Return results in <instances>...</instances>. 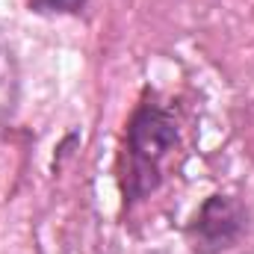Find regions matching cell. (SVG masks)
<instances>
[{
	"instance_id": "cell-1",
	"label": "cell",
	"mask_w": 254,
	"mask_h": 254,
	"mask_svg": "<svg viewBox=\"0 0 254 254\" xmlns=\"http://www.w3.org/2000/svg\"><path fill=\"white\" fill-rule=\"evenodd\" d=\"M187 130V110L175 98H166L157 89L139 95L125 122L116 157V184L125 210L148 201L181 169L190 148Z\"/></svg>"
},
{
	"instance_id": "cell-2",
	"label": "cell",
	"mask_w": 254,
	"mask_h": 254,
	"mask_svg": "<svg viewBox=\"0 0 254 254\" xmlns=\"http://www.w3.org/2000/svg\"><path fill=\"white\" fill-rule=\"evenodd\" d=\"M249 231V207L231 192H210L187 219L184 240L192 254H228Z\"/></svg>"
},
{
	"instance_id": "cell-3",
	"label": "cell",
	"mask_w": 254,
	"mask_h": 254,
	"mask_svg": "<svg viewBox=\"0 0 254 254\" xmlns=\"http://www.w3.org/2000/svg\"><path fill=\"white\" fill-rule=\"evenodd\" d=\"M18 95H21V74L12 48H6V42L0 39V127L6 125L15 110H18Z\"/></svg>"
},
{
	"instance_id": "cell-4",
	"label": "cell",
	"mask_w": 254,
	"mask_h": 254,
	"mask_svg": "<svg viewBox=\"0 0 254 254\" xmlns=\"http://www.w3.org/2000/svg\"><path fill=\"white\" fill-rule=\"evenodd\" d=\"M24 6L42 18H77L89 9V0H24Z\"/></svg>"
}]
</instances>
